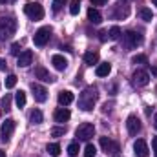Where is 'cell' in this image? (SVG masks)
Wrapping results in <instances>:
<instances>
[{
    "instance_id": "cell-1",
    "label": "cell",
    "mask_w": 157,
    "mask_h": 157,
    "mask_svg": "<svg viewBox=\"0 0 157 157\" xmlns=\"http://www.w3.org/2000/svg\"><path fill=\"white\" fill-rule=\"evenodd\" d=\"M99 93L95 88H86L80 95H78V108L84 110V112H91L93 106H95V101H97Z\"/></svg>"
},
{
    "instance_id": "cell-2",
    "label": "cell",
    "mask_w": 157,
    "mask_h": 157,
    "mask_svg": "<svg viewBox=\"0 0 157 157\" xmlns=\"http://www.w3.org/2000/svg\"><path fill=\"white\" fill-rule=\"evenodd\" d=\"M17 31V20L11 15H0V40L13 37Z\"/></svg>"
},
{
    "instance_id": "cell-3",
    "label": "cell",
    "mask_w": 157,
    "mask_h": 157,
    "mask_svg": "<svg viewBox=\"0 0 157 157\" xmlns=\"http://www.w3.org/2000/svg\"><path fill=\"white\" fill-rule=\"evenodd\" d=\"M24 13L31 18V20H42L44 18V7L40 6V4H33V2H29V4H26L24 6Z\"/></svg>"
},
{
    "instance_id": "cell-4",
    "label": "cell",
    "mask_w": 157,
    "mask_h": 157,
    "mask_svg": "<svg viewBox=\"0 0 157 157\" xmlns=\"http://www.w3.org/2000/svg\"><path fill=\"white\" fill-rule=\"evenodd\" d=\"M93 133H95V126L91 122H82L75 130V135H77L78 141H90L93 137Z\"/></svg>"
},
{
    "instance_id": "cell-5",
    "label": "cell",
    "mask_w": 157,
    "mask_h": 157,
    "mask_svg": "<svg viewBox=\"0 0 157 157\" xmlns=\"http://www.w3.org/2000/svg\"><path fill=\"white\" fill-rule=\"evenodd\" d=\"M122 42L126 48H137L143 44V35L137 31H126V33H122Z\"/></svg>"
},
{
    "instance_id": "cell-6",
    "label": "cell",
    "mask_w": 157,
    "mask_h": 157,
    "mask_svg": "<svg viewBox=\"0 0 157 157\" xmlns=\"http://www.w3.org/2000/svg\"><path fill=\"white\" fill-rule=\"evenodd\" d=\"M49 37H51V29H49L48 26H44V28L37 29V33H35V37H33V42H35V46H46L48 40H49Z\"/></svg>"
},
{
    "instance_id": "cell-7",
    "label": "cell",
    "mask_w": 157,
    "mask_h": 157,
    "mask_svg": "<svg viewBox=\"0 0 157 157\" xmlns=\"http://www.w3.org/2000/svg\"><path fill=\"white\" fill-rule=\"evenodd\" d=\"M99 144H101V148H102L106 154H110L112 157H115L119 154V144L117 143H113L112 139H108V137H101Z\"/></svg>"
},
{
    "instance_id": "cell-8",
    "label": "cell",
    "mask_w": 157,
    "mask_h": 157,
    "mask_svg": "<svg viewBox=\"0 0 157 157\" xmlns=\"http://www.w3.org/2000/svg\"><path fill=\"white\" fill-rule=\"evenodd\" d=\"M133 154H135V157H150V150H148L146 141L137 139V141L133 143Z\"/></svg>"
},
{
    "instance_id": "cell-9",
    "label": "cell",
    "mask_w": 157,
    "mask_h": 157,
    "mask_svg": "<svg viewBox=\"0 0 157 157\" xmlns=\"http://www.w3.org/2000/svg\"><path fill=\"white\" fill-rule=\"evenodd\" d=\"M126 128H128V133L130 135H137L141 132V121L137 115H130L126 119Z\"/></svg>"
},
{
    "instance_id": "cell-10",
    "label": "cell",
    "mask_w": 157,
    "mask_h": 157,
    "mask_svg": "<svg viewBox=\"0 0 157 157\" xmlns=\"http://www.w3.org/2000/svg\"><path fill=\"white\" fill-rule=\"evenodd\" d=\"M15 132V121L13 119H6V122L2 124V141H9V137Z\"/></svg>"
},
{
    "instance_id": "cell-11",
    "label": "cell",
    "mask_w": 157,
    "mask_h": 157,
    "mask_svg": "<svg viewBox=\"0 0 157 157\" xmlns=\"http://www.w3.org/2000/svg\"><path fill=\"white\" fill-rule=\"evenodd\" d=\"M132 78H133V84H137V86H146L150 82V75L144 70H135Z\"/></svg>"
},
{
    "instance_id": "cell-12",
    "label": "cell",
    "mask_w": 157,
    "mask_h": 157,
    "mask_svg": "<svg viewBox=\"0 0 157 157\" xmlns=\"http://www.w3.org/2000/svg\"><path fill=\"white\" fill-rule=\"evenodd\" d=\"M31 91H33V97H35V101L37 102H46V99H48V91H46V88H42L40 84H31Z\"/></svg>"
},
{
    "instance_id": "cell-13",
    "label": "cell",
    "mask_w": 157,
    "mask_h": 157,
    "mask_svg": "<svg viewBox=\"0 0 157 157\" xmlns=\"http://www.w3.org/2000/svg\"><path fill=\"white\" fill-rule=\"evenodd\" d=\"M31 62H33V51L31 49H26V51H22L18 55V60H17L18 68H28Z\"/></svg>"
},
{
    "instance_id": "cell-14",
    "label": "cell",
    "mask_w": 157,
    "mask_h": 157,
    "mask_svg": "<svg viewBox=\"0 0 157 157\" xmlns=\"http://www.w3.org/2000/svg\"><path fill=\"white\" fill-rule=\"evenodd\" d=\"M35 77L40 78L42 82H49V84H51V82H55V77H53V75H51L44 66H37V68H35Z\"/></svg>"
},
{
    "instance_id": "cell-15",
    "label": "cell",
    "mask_w": 157,
    "mask_h": 157,
    "mask_svg": "<svg viewBox=\"0 0 157 157\" xmlns=\"http://www.w3.org/2000/svg\"><path fill=\"white\" fill-rule=\"evenodd\" d=\"M70 117H71V113H70L68 108H57L55 113H53V119L57 122H66V121H70Z\"/></svg>"
},
{
    "instance_id": "cell-16",
    "label": "cell",
    "mask_w": 157,
    "mask_h": 157,
    "mask_svg": "<svg viewBox=\"0 0 157 157\" xmlns=\"http://www.w3.org/2000/svg\"><path fill=\"white\" fill-rule=\"evenodd\" d=\"M51 64H53L55 70H59V71H64V70L68 68V60H66L62 55H53V57H51Z\"/></svg>"
},
{
    "instance_id": "cell-17",
    "label": "cell",
    "mask_w": 157,
    "mask_h": 157,
    "mask_svg": "<svg viewBox=\"0 0 157 157\" xmlns=\"http://www.w3.org/2000/svg\"><path fill=\"white\" fill-rule=\"evenodd\" d=\"M71 102H73V93H71L70 90H64V91L59 93V104H60V106H68V104H71Z\"/></svg>"
},
{
    "instance_id": "cell-18",
    "label": "cell",
    "mask_w": 157,
    "mask_h": 157,
    "mask_svg": "<svg viewBox=\"0 0 157 157\" xmlns=\"http://www.w3.org/2000/svg\"><path fill=\"white\" fill-rule=\"evenodd\" d=\"M88 20H90L91 24H101V22H102V15L99 13V9L90 7V9H88Z\"/></svg>"
},
{
    "instance_id": "cell-19",
    "label": "cell",
    "mask_w": 157,
    "mask_h": 157,
    "mask_svg": "<svg viewBox=\"0 0 157 157\" xmlns=\"http://www.w3.org/2000/svg\"><path fill=\"white\" fill-rule=\"evenodd\" d=\"M110 71H112V66H110L108 62L99 64V66H97V70H95L97 77H108V75H110Z\"/></svg>"
},
{
    "instance_id": "cell-20",
    "label": "cell",
    "mask_w": 157,
    "mask_h": 157,
    "mask_svg": "<svg viewBox=\"0 0 157 157\" xmlns=\"http://www.w3.org/2000/svg\"><path fill=\"white\" fill-rule=\"evenodd\" d=\"M84 62L90 64V66L97 64V62H99V53H97V51H86V53H84Z\"/></svg>"
},
{
    "instance_id": "cell-21",
    "label": "cell",
    "mask_w": 157,
    "mask_h": 157,
    "mask_svg": "<svg viewBox=\"0 0 157 157\" xmlns=\"http://www.w3.org/2000/svg\"><path fill=\"white\" fill-rule=\"evenodd\" d=\"M139 17H141L144 22H152V20H154V13H152V9H148V7H141V9H139Z\"/></svg>"
},
{
    "instance_id": "cell-22",
    "label": "cell",
    "mask_w": 157,
    "mask_h": 157,
    "mask_svg": "<svg viewBox=\"0 0 157 157\" xmlns=\"http://www.w3.org/2000/svg\"><path fill=\"white\" fill-rule=\"evenodd\" d=\"M15 102H17L18 108H24V106H26V93H24L22 90L17 91V95H15Z\"/></svg>"
},
{
    "instance_id": "cell-23",
    "label": "cell",
    "mask_w": 157,
    "mask_h": 157,
    "mask_svg": "<svg viewBox=\"0 0 157 157\" xmlns=\"http://www.w3.org/2000/svg\"><path fill=\"white\" fill-rule=\"evenodd\" d=\"M46 150H48V154H49V155H53V157H59V155H60V146H59L57 143L48 144V148H46Z\"/></svg>"
},
{
    "instance_id": "cell-24",
    "label": "cell",
    "mask_w": 157,
    "mask_h": 157,
    "mask_svg": "<svg viewBox=\"0 0 157 157\" xmlns=\"http://www.w3.org/2000/svg\"><path fill=\"white\" fill-rule=\"evenodd\" d=\"M42 119L44 117H42V112H40V110H33V112L29 113V121H31L33 124H40Z\"/></svg>"
},
{
    "instance_id": "cell-25",
    "label": "cell",
    "mask_w": 157,
    "mask_h": 157,
    "mask_svg": "<svg viewBox=\"0 0 157 157\" xmlns=\"http://www.w3.org/2000/svg\"><path fill=\"white\" fill-rule=\"evenodd\" d=\"M121 28L119 26H113V28H110V31H108V39H112V40H119L121 39Z\"/></svg>"
},
{
    "instance_id": "cell-26",
    "label": "cell",
    "mask_w": 157,
    "mask_h": 157,
    "mask_svg": "<svg viewBox=\"0 0 157 157\" xmlns=\"http://www.w3.org/2000/svg\"><path fill=\"white\" fill-rule=\"evenodd\" d=\"M95 154H97V148H95V144L88 143V144H86V148H84V157H95Z\"/></svg>"
},
{
    "instance_id": "cell-27",
    "label": "cell",
    "mask_w": 157,
    "mask_h": 157,
    "mask_svg": "<svg viewBox=\"0 0 157 157\" xmlns=\"http://www.w3.org/2000/svg\"><path fill=\"white\" fill-rule=\"evenodd\" d=\"M132 62L133 64H148V59H146V55H133Z\"/></svg>"
},
{
    "instance_id": "cell-28",
    "label": "cell",
    "mask_w": 157,
    "mask_h": 157,
    "mask_svg": "<svg viewBox=\"0 0 157 157\" xmlns=\"http://www.w3.org/2000/svg\"><path fill=\"white\" fill-rule=\"evenodd\" d=\"M68 155L70 157L78 155V143H71V144L68 146Z\"/></svg>"
},
{
    "instance_id": "cell-29",
    "label": "cell",
    "mask_w": 157,
    "mask_h": 157,
    "mask_svg": "<svg viewBox=\"0 0 157 157\" xmlns=\"http://www.w3.org/2000/svg\"><path fill=\"white\" fill-rule=\"evenodd\" d=\"M64 133H66V128H62V126H55L51 130V137H62Z\"/></svg>"
},
{
    "instance_id": "cell-30",
    "label": "cell",
    "mask_w": 157,
    "mask_h": 157,
    "mask_svg": "<svg viewBox=\"0 0 157 157\" xmlns=\"http://www.w3.org/2000/svg\"><path fill=\"white\" fill-rule=\"evenodd\" d=\"M78 11H80V2H78V0H73V2L70 4V13H71V15H78Z\"/></svg>"
},
{
    "instance_id": "cell-31",
    "label": "cell",
    "mask_w": 157,
    "mask_h": 157,
    "mask_svg": "<svg viewBox=\"0 0 157 157\" xmlns=\"http://www.w3.org/2000/svg\"><path fill=\"white\" fill-rule=\"evenodd\" d=\"M17 86V75H7L6 77V88H15Z\"/></svg>"
},
{
    "instance_id": "cell-32",
    "label": "cell",
    "mask_w": 157,
    "mask_h": 157,
    "mask_svg": "<svg viewBox=\"0 0 157 157\" xmlns=\"http://www.w3.org/2000/svg\"><path fill=\"white\" fill-rule=\"evenodd\" d=\"M9 104H11V95H9V93H6V95L2 97V108L9 110Z\"/></svg>"
},
{
    "instance_id": "cell-33",
    "label": "cell",
    "mask_w": 157,
    "mask_h": 157,
    "mask_svg": "<svg viewBox=\"0 0 157 157\" xmlns=\"http://www.w3.org/2000/svg\"><path fill=\"white\" fill-rule=\"evenodd\" d=\"M64 4H66V0H53V11H55V13L60 11V9L64 7Z\"/></svg>"
},
{
    "instance_id": "cell-34",
    "label": "cell",
    "mask_w": 157,
    "mask_h": 157,
    "mask_svg": "<svg viewBox=\"0 0 157 157\" xmlns=\"http://www.w3.org/2000/svg\"><path fill=\"white\" fill-rule=\"evenodd\" d=\"M11 55H17V57L20 55V44L18 42H13L11 44Z\"/></svg>"
},
{
    "instance_id": "cell-35",
    "label": "cell",
    "mask_w": 157,
    "mask_h": 157,
    "mask_svg": "<svg viewBox=\"0 0 157 157\" xmlns=\"http://www.w3.org/2000/svg\"><path fill=\"white\" fill-rule=\"evenodd\" d=\"M91 2V6H104L106 4V0H90Z\"/></svg>"
},
{
    "instance_id": "cell-36",
    "label": "cell",
    "mask_w": 157,
    "mask_h": 157,
    "mask_svg": "<svg viewBox=\"0 0 157 157\" xmlns=\"http://www.w3.org/2000/svg\"><path fill=\"white\" fill-rule=\"evenodd\" d=\"M152 148H154V154H155V157H157V137L152 139Z\"/></svg>"
},
{
    "instance_id": "cell-37",
    "label": "cell",
    "mask_w": 157,
    "mask_h": 157,
    "mask_svg": "<svg viewBox=\"0 0 157 157\" xmlns=\"http://www.w3.org/2000/svg\"><path fill=\"white\" fill-rule=\"evenodd\" d=\"M99 35H101V40H102V42H104V40L108 39V37H106V35H108V31H101Z\"/></svg>"
},
{
    "instance_id": "cell-38",
    "label": "cell",
    "mask_w": 157,
    "mask_h": 157,
    "mask_svg": "<svg viewBox=\"0 0 157 157\" xmlns=\"http://www.w3.org/2000/svg\"><path fill=\"white\" fill-rule=\"evenodd\" d=\"M0 70H6V60L4 59H0Z\"/></svg>"
},
{
    "instance_id": "cell-39",
    "label": "cell",
    "mask_w": 157,
    "mask_h": 157,
    "mask_svg": "<svg viewBox=\"0 0 157 157\" xmlns=\"http://www.w3.org/2000/svg\"><path fill=\"white\" fill-rule=\"evenodd\" d=\"M152 73L157 77V66H152Z\"/></svg>"
},
{
    "instance_id": "cell-40",
    "label": "cell",
    "mask_w": 157,
    "mask_h": 157,
    "mask_svg": "<svg viewBox=\"0 0 157 157\" xmlns=\"http://www.w3.org/2000/svg\"><path fill=\"white\" fill-rule=\"evenodd\" d=\"M154 126L157 128V113H155V117H154Z\"/></svg>"
},
{
    "instance_id": "cell-41",
    "label": "cell",
    "mask_w": 157,
    "mask_h": 157,
    "mask_svg": "<svg viewBox=\"0 0 157 157\" xmlns=\"http://www.w3.org/2000/svg\"><path fill=\"white\" fill-rule=\"evenodd\" d=\"M0 157H6V152L4 150H0Z\"/></svg>"
},
{
    "instance_id": "cell-42",
    "label": "cell",
    "mask_w": 157,
    "mask_h": 157,
    "mask_svg": "<svg viewBox=\"0 0 157 157\" xmlns=\"http://www.w3.org/2000/svg\"><path fill=\"white\" fill-rule=\"evenodd\" d=\"M152 2H154V6H157V0H152Z\"/></svg>"
}]
</instances>
